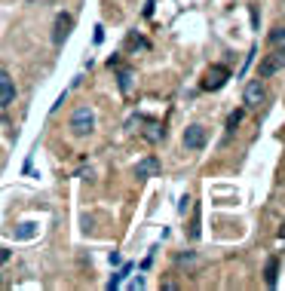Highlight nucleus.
Wrapping results in <instances>:
<instances>
[{
  "mask_svg": "<svg viewBox=\"0 0 285 291\" xmlns=\"http://www.w3.org/2000/svg\"><path fill=\"white\" fill-rule=\"evenodd\" d=\"M95 129V114H92V107H77V111L71 114V132L77 135V138H86L89 132Z\"/></svg>",
  "mask_w": 285,
  "mask_h": 291,
  "instance_id": "1",
  "label": "nucleus"
},
{
  "mask_svg": "<svg viewBox=\"0 0 285 291\" xmlns=\"http://www.w3.org/2000/svg\"><path fill=\"white\" fill-rule=\"evenodd\" d=\"M285 67V52H273V55H267L264 61H261V67H258V77L261 80H267V77H273V74H279V70Z\"/></svg>",
  "mask_w": 285,
  "mask_h": 291,
  "instance_id": "2",
  "label": "nucleus"
},
{
  "mask_svg": "<svg viewBox=\"0 0 285 291\" xmlns=\"http://www.w3.org/2000/svg\"><path fill=\"white\" fill-rule=\"evenodd\" d=\"M230 80V70L224 67V64H215L209 74H206V83H202V89H209V92H218L224 83Z\"/></svg>",
  "mask_w": 285,
  "mask_h": 291,
  "instance_id": "3",
  "label": "nucleus"
},
{
  "mask_svg": "<svg viewBox=\"0 0 285 291\" xmlns=\"http://www.w3.org/2000/svg\"><path fill=\"white\" fill-rule=\"evenodd\" d=\"M184 148L187 151H202L206 148V129L202 126H187L184 129Z\"/></svg>",
  "mask_w": 285,
  "mask_h": 291,
  "instance_id": "4",
  "label": "nucleus"
},
{
  "mask_svg": "<svg viewBox=\"0 0 285 291\" xmlns=\"http://www.w3.org/2000/svg\"><path fill=\"white\" fill-rule=\"evenodd\" d=\"M71 28H74V19H71L68 13H59V16H55V34H52V40H55V46H62V43L68 40V34H71Z\"/></svg>",
  "mask_w": 285,
  "mask_h": 291,
  "instance_id": "5",
  "label": "nucleus"
},
{
  "mask_svg": "<svg viewBox=\"0 0 285 291\" xmlns=\"http://www.w3.org/2000/svg\"><path fill=\"white\" fill-rule=\"evenodd\" d=\"M264 98H267V92H264V83H261V77H258V80H252V83L246 86V104H249V107H261Z\"/></svg>",
  "mask_w": 285,
  "mask_h": 291,
  "instance_id": "6",
  "label": "nucleus"
},
{
  "mask_svg": "<svg viewBox=\"0 0 285 291\" xmlns=\"http://www.w3.org/2000/svg\"><path fill=\"white\" fill-rule=\"evenodd\" d=\"M13 98H16V86H13L7 70H0V107H7Z\"/></svg>",
  "mask_w": 285,
  "mask_h": 291,
  "instance_id": "7",
  "label": "nucleus"
},
{
  "mask_svg": "<svg viewBox=\"0 0 285 291\" xmlns=\"http://www.w3.org/2000/svg\"><path fill=\"white\" fill-rule=\"evenodd\" d=\"M159 172V163H156V157H144L138 166H135V175L138 178H153Z\"/></svg>",
  "mask_w": 285,
  "mask_h": 291,
  "instance_id": "8",
  "label": "nucleus"
},
{
  "mask_svg": "<svg viewBox=\"0 0 285 291\" xmlns=\"http://www.w3.org/2000/svg\"><path fill=\"white\" fill-rule=\"evenodd\" d=\"M270 43H273L279 52H285V28H273V31H270Z\"/></svg>",
  "mask_w": 285,
  "mask_h": 291,
  "instance_id": "9",
  "label": "nucleus"
},
{
  "mask_svg": "<svg viewBox=\"0 0 285 291\" xmlns=\"http://www.w3.org/2000/svg\"><path fill=\"white\" fill-rule=\"evenodd\" d=\"M129 270H132V267L126 264V267H123V270H120V273H113V276L107 279V288H110V291H113V288H120V285H123V279L129 276Z\"/></svg>",
  "mask_w": 285,
  "mask_h": 291,
  "instance_id": "10",
  "label": "nucleus"
},
{
  "mask_svg": "<svg viewBox=\"0 0 285 291\" xmlns=\"http://www.w3.org/2000/svg\"><path fill=\"white\" fill-rule=\"evenodd\" d=\"M276 270H279V264H276V258H270L267 261V285L270 288H276Z\"/></svg>",
  "mask_w": 285,
  "mask_h": 291,
  "instance_id": "11",
  "label": "nucleus"
},
{
  "mask_svg": "<svg viewBox=\"0 0 285 291\" xmlns=\"http://www.w3.org/2000/svg\"><path fill=\"white\" fill-rule=\"evenodd\" d=\"M120 89H123V92L132 89V70H120Z\"/></svg>",
  "mask_w": 285,
  "mask_h": 291,
  "instance_id": "12",
  "label": "nucleus"
},
{
  "mask_svg": "<svg viewBox=\"0 0 285 291\" xmlns=\"http://www.w3.org/2000/svg\"><path fill=\"white\" fill-rule=\"evenodd\" d=\"M239 123H242V111H233V114H230V120H227V129L233 132V129H236Z\"/></svg>",
  "mask_w": 285,
  "mask_h": 291,
  "instance_id": "13",
  "label": "nucleus"
},
{
  "mask_svg": "<svg viewBox=\"0 0 285 291\" xmlns=\"http://www.w3.org/2000/svg\"><path fill=\"white\" fill-rule=\"evenodd\" d=\"M147 138H150V141H159V138H162L159 126H150V129H147Z\"/></svg>",
  "mask_w": 285,
  "mask_h": 291,
  "instance_id": "14",
  "label": "nucleus"
},
{
  "mask_svg": "<svg viewBox=\"0 0 285 291\" xmlns=\"http://www.w3.org/2000/svg\"><path fill=\"white\" fill-rule=\"evenodd\" d=\"M22 227H25V230H22V233H19V236H22V239H28V236H34V224H22Z\"/></svg>",
  "mask_w": 285,
  "mask_h": 291,
  "instance_id": "15",
  "label": "nucleus"
}]
</instances>
